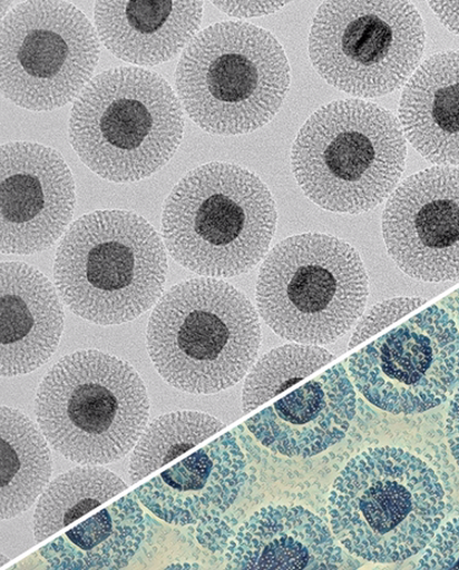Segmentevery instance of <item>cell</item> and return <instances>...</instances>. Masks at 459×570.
<instances>
[{
    "instance_id": "cell-1",
    "label": "cell",
    "mask_w": 459,
    "mask_h": 570,
    "mask_svg": "<svg viewBox=\"0 0 459 570\" xmlns=\"http://www.w3.org/2000/svg\"><path fill=\"white\" fill-rule=\"evenodd\" d=\"M157 373L172 387L214 394L237 384L262 345L252 302L225 281L193 278L156 304L146 333Z\"/></svg>"
},
{
    "instance_id": "cell-2",
    "label": "cell",
    "mask_w": 459,
    "mask_h": 570,
    "mask_svg": "<svg viewBox=\"0 0 459 570\" xmlns=\"http://www.w3.org/2000/svg\"><path fill=\"white\" fill-rule=\"evenodd\" d=\"M436 472L392 448L358 454L334 481L329 514L345 550L374 563L408 560L436 537L445 517Z\"/></svg>"
},
{
    "instance_id": "cell-3",
    "label": "cell",
    "mask_w": 459,
    "mask_h": 570,
    "mask_svg": "<svg viewBox=\"0 0 459 570\" xmlns=\"http://www.w3.org/2000/svg\"><path fill=\"white\" fill-rule=\"evenodd\" d=\"M277 227V208L255 173L213 163L183 177L169 194L163 235L176 262L198 276L247 274L266 256Z\"/></svg>"
},
{
    "instance_id": "cell-4",
    "label": "cell",
    "mask_w": 459,
    "mask_h": 570,
    "mask_svg": "<svg viewBox=\"0 0 459 570\" xmlns=\"http://www.w3.org/2000/svg\"><path fill=\"white\" fill-rule=\"evenodd\" d=\"M166 247L144 217L106 209L74 222L55 259V282L70 312L99 326L140 317L164 295Z\"/></svg>"
},
{
    "instance_id": "cell-5",
    "label": "cell",
    "mask_w": 459,
    "mask_h": 570,
    "mask_svg": "<svg viewBox=\"0 0 459 570\" xmlns=\"http://www.w3.org/2000/svg\"><path fill=\"white\" fill-rule=\"evenodd\" d=\"M407 142L392 111L340 99L319 108L297 132L292 170L303 193L330 213L361 215L377 208L403 175Z\"/></svg>"
},
{
    "instance_id": "cell-6",
    "label": "cell",
    "mask_w": 459,
    "mask_h": 570,
    "mask_svg": "<svg viewBox=\"0 0 459 570\" xmlns=\"http://www.w3.org/2000/svg\"><path fill=\"white\" fill-rule=\"evenodd\" d=\"M184 128L179 98L164 77L121 67L98 73L77 98L69 139L97 176L131 183L150 178L169 163Z\"/></svg>"
},
{
    "instance_id": "cell-7",
    "label": "cell",
    "mask_w": 459,
    "mask_h": 570,
    "mask_svg": "<svg viewBox=\"0 0 459 570\" xmlns=\"http://www.w3.org/2000/svg\"><path fill=\"white\" fill-rule=\"evenodd\" d=\"M291 67L270 31L244 21L211 24L185 48L177 92L191 119L215 135L250 134L276 117Z\"/></svg>"
},
{
    "instance_id": "cell-8",
    "label": "cell",
    "mask_w": 459,
    "mask_h": 570,
    "mask_svg": "<svg viewBox=\"0 0 459 570\" xmlns=\"http://www.w3.org/2000/svg\"><path fill=\"white\" fill-rule=\"evenodd\" d=\"M35 403L51 448L81 465L111 464L131 452L152 407L138 371L94 350L61 357L42 380Z\"/></svg>"
},
{
    "instance_id": "cell-9",
    "label": "cell",
    "mask_w": 459,
    "mask_h": 570,
    "mask_svg": "<svg viewBox=\"0 0 459 570\" xmlns=\"http://www.w3.org/2000/svg\"><path fill=\"white\" fill-rule=\"evenodd\" d=\"M369 278L361 255L321 233L279 243L260 268V316L279 337L301 344L336 342L364 313Z\"/></svg>"
},
{
    "instance_id": "cell-10",
    "label": "cell",
    "mask_w": 459,
    "mask_h": 570,
    "mask_svg": "<svg viewBox=\"0 0 459 570\" xmlns=\"http://www.w3.org/2000/svg\"><path fill=\"white\" fill-rule=\"evenodd\" d=\"M426 42L423 19L412 3L328 2L310 30L309 56L333 88L374 98L412 78Z\"/></svg>"
},
{
    "instance_id": "cell-11",
    "label": "cell",
    "mask_w": 459,
    "mask_h": 570,
    "mask_svg": "<svg viewBox=\"0 0 459 570\" xmlns=\"http://www.w3.org/2000/svg\"><path fill=\"white\" fill-rule=\"evenodd\" d=\"M99 55L94 24L76 6L20 3L0 29L3 96L33 111L65 107L91 81Z\"/></svg>"
},
{
    "instance_id": "cell-12",
    "label": "cell",
    "mask_w": 459,
    "mask_h": 570,
    "mask_svg": "<svg viewBox=\"0 0 459 570\" xmlns=\"http://www.w3.org/2000/svg\"><path fill=\"white\" fill-rule=\"evenodd\" d=\"M354 386L392 414H418L445 402L459 380V331L430 306L349 358Z\"/></svg>"
},
{
    "instance_id": "cell-13",
    "label": "cell",
    "mask_w": 459,
    "mask_h": 570,
    "mask_svg": "<svg viewBox=\"0 0 459 570\" xmlns=\"http://www.w3.org/2000/svg\"><path fill=\"white\" fill-rule=\"evenodd\" d=\"M381 227L407 276L459 281V168L438 166L408 177L389 197Z\"/></svg>"
},
{
    "instance_id": "cell-14",
    "label": "cell",
    "mask_w": 459,
    "mask_h": 570,
    "mask_svg": "<svg viewBox=\"0 0 459 570\" xmlns=\"http://www.w3.org/2000/svg\"><path fill=\"white\" fill-rule=\"evenodd\" d=\"M77 205L76 183L64 156L33 142H10L0 153V247L3 254L51 249Z\"/></svg>"
},
{
    "instance_id": "cell-15",
    "label": "cell",
    "mask_w": 459,
    "mask_h": 570,
    "mask_svg": "<svg viewBox=\"0 0 459 570\" xmlns=\"http://www.w3.org/2000/svg\"><path fill=\"white\" fill-rule=\"evenodd\" d=\"M246 480L245 458L225 433L134 491L166 523L193 525L225 513Z\"/></svg>"
},
{
    "instance_id": "cell-16",
    "label": "cell",
    "mask_w": 459,
    "mask_h": 570,
    "mask_svg": "<svg viewBox=\"0 0 459 570\" xmlns=\"http://www.w3.org/2000/svg\"><path fill=\"white\" fill-rule=\"evenodd\" d=\"M357 396L343 364L246 420V428L272 452L309 458L340 442L355 414Z\"/></svg>"
},
{
    "instance_id": "cell-17",
    "label": "cell",
    "mask_w": 459,
    "mask_h": 570,
    "mask_svg": "<svg viewBox=\"0 0 459 570\" xmlns=\"http://www.w3.org/2000/svg\"><path fill=\"white\" fill-rule=\"evenodd\" d=\"M65 331V309L55 285L22 263L0 267V371L28 375L56 353Z\"/></svg>"
},
{
    "instance_id": "cell-18",
    "label": "cell",
    "mask_w": 459,
    "mask_h": 570,
    "mask_svg": "<svg viewBox=\"0 0 459 570\" xmlns=\"http://www.w3.org/2000/svg\"><path fill=\"white\" fill-rule=\"evenodd\" d=\"M341 548L329 525L303 507H266L240 529L228 569H341Z\"/></svg>"
},
{
    "instance_id": "cell-19",
    "label": "cell",
    "mask_w": 459,
    "mask_h": 570,
    "mask_svg": "<svg viewBox=\"0 0 459 570\" xmlns=\"http://www.w3.org/2000/svg\"><path fill=\"white\" fill-rule=\"evenodd\" d=\"M204 14L203 2H97L99 39L111 55L140 67L175 58L194 40Z\"/></svg>"
},
{
    "instance_id": "cell-20",
    "label": "cell",
    "mask_w": 459,
    "mask_h": 570,
    "mask_svg": "<svg viewBox=\"0 0 459 570\" xmlns=\"http://www.w3.org/2000/svg\"><path fill=\"white\" fill-rule=\"evenodd\" d=\"M399 115L406 139L428 163L459 166V51L419 66L404 86Z\"/></svg>"
},
{
    "instance_id": "cell-21",
    "label": "cell",
    "mask_w": 459,
    "mask_h": 570,
    "mask_svg": "<svg viewBox=\"0 0 459 570\" xmlns=\"http://www.w3.org/2000/svg\"><path fill=\"white\" fill-rule=\"evenodd\" d=\"M131 492L40 550L53 569L126 568L145 535L141 507Z\"/></svg>"
},
{
    "instance_id": "cell-22",
    "label": "cell",
    "mask_w": 459,
    "mask_h": 570,
    "mask_svg": "<svg viewBox=\"0 0 459 570\" xmlns=\"http://www.w3.org/2000/svg\"><path fill=\"white\" fill-rule=\"evenodd\" d=\"M41 429L14 407L0 411V518L30 510L53 472L51 451Z\"/></svg>"
},
{
    "instance_id": "cell-23",
    "label": "cell",
    "mask_w": 459,
    "mask_h": 570,
    "mask_svg": "<svg viewBox=\"0 0 459 570\" xmlns=\"http://www.w3.org/2000/svg\"><path fill=\"white\" fill-rule=\"evenodd\" d=\"M128 485L108 469L86 465L58 476L41 494L33 515L37 542L52 538L95 508L102 505Z\"/></svg>"
},
{
    "instance_id": "cell-24",
    "label": "cell",
    "mask_w": 459,
    "mask_h": 570,
    "mask_svg": "<svg viewBox=\"0 0 459 570\" xmlns=\"http://www.w3.org/2000/svg\"><path fill=\"white\" fill-rule=\"evenodd\" d=\"M226 425L208 414L178 412L163 415L148 424L130 458V479L134 483L150 476L160 468L177 460Z\"/></svg>"
},
{
    "instance_id": "cell-25",
    "label": "cell",
    "mask_w": 459,
    "mask_h": 570,
    "mask_svg": "<svg viewBox=\"0 0 459 570\" xmlns=\"http://www.w3.org/2000/svg\"><path fill=\"white\" fill-rule=\"evenodd\" d=\"M333 358L321 346L309 344H287L268 352L253 366L245 380L243 412L247 414L255 411Z\"/></svg>"
},
{
    "instance_id": "cell-26",
    "label": "cell",
    "mask_w": 459,
    "mask_h": 570,
    "mask_svg": "<svg viewBox=\"0 0 459 570\" xmlns=\"http://www.w3.org/2000/svg\"><path fill=\"white\" fill-rule=\"evenodd\" d=\"M421 297H395V299L380 303L372 307L364 318L359 322L350 342L349 351L354 346L375 336L377 333L389 327L393 322L399 321L418 307L426 304Z\"/></svg>"
},
{
    "instance_id": "cell-27",
    "label": "cell",
    "mask_w": 459,
    "mask_h": 570,
    "mask_svg": "<svg viewBox=\"0 0 459 570\" xmlns=\"http://www.w3.org/2000/svg\"><path fill=\"white\" fill-rule=\"evenodd\" d=\"M418 569H459V517L432 538Z\"/></svg>"
},
{
    "instance_id": "cell-28",
    "label": "cell",
    "mask_w": 459,
    "mask_h": 570,
    "mask_svg": "<svg viewBox=\"0 0 459 570\" xmlns=\"http://www.w3.org/2000/svg\"><path fill=\"white\" fill-rule=\"evenodd\" d=\"M287 3L279 2H214V6L235 18H253L272 14Z\"/></svg>"
},
{
    "instance_id": "cell-29",
    "label": "cell",
    "mask_w": 459,
    "mask_h": 570,
    "mask_svg": "<svg viewBox=\"0 0 459 570\" xmlns=\"http://www.w3.org/2000/svg\"><path fill=\"white\" fill-rule=\"evenodd\" d=\"M446 436H448L450 450L459 465V389L450 405L448 423H446Z\"/></svg>"
},
{
    "instance_id": "cell-30",
    "label": "cell",
    "mask_w": 459,
    "mask_h": 570,
    "mask_svg": "<svg viewBox=\"0 0 459 570\" xmlns=\"http://www.w3.org/2000/svg\"><path fill=\"white\" fill-rule=\"evenodd\" d=\"M442 24L459 36V2H429Z\"/></svg>"
}]
</instances>
